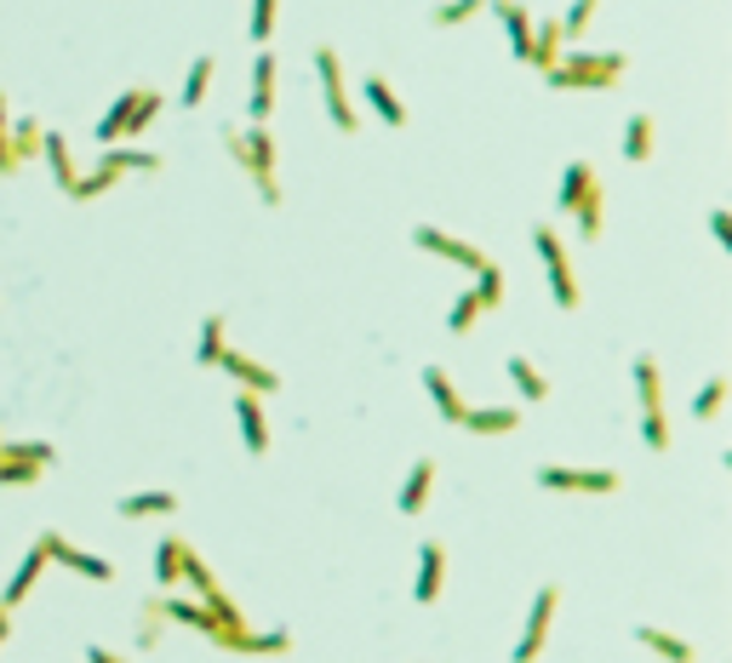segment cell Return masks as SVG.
<instances>
[{
    "instance_id": "2",
    "label": "cell",
    "mask_w": 732,
    "mask_h": 663,
    "mask_svg": "<svg viewBox=\"0 0 732 663\" xmlns=\"http://www.w3.org/2000/svg\"><path fill=\"white\" fill-rule=\"evenodd\" d=\"M629 70L624 52H573L561 57L555 70H544V86L550 92H613Z\"/></svg>"
},
{
    "instance_id": "8",
    "label": "cell",
    "mask_w": 732,
    "mask_h": 663,
    "mask_svg": "<svg viewBox=\"0 0 732 663\" xmlns=\"http://www.w3.org/2000/svg\"><path fill=\"white\" fill-rule=\"evenodd\" d=\"M538 481L544 492H595V497H607V492H624V475L618 470H573V463H538Z\"/></svg>"
},
{
    "instance_id": "34",
    "label": "cell",
    "mask_w": 732,
    "mask_h": 663,
    "mask_svg": "<svg viewBox=\"0 0 732 663\" xmlns=\"http://www.w3.org/2000/svg\"><path fill=\"white\" fill-rule=\"evenodd\" d=\"M498 18H504V41H510V52L526 63V41H532V12L521 7V0H510V7H498Z\"/></svg>"
},
{
    "instance_id": "23",
    "label": "cell",
    "mask_w": 732,
    "mask_h": 663,
    "mask_svg": "<svg viewBox=\"0 0 732 663\" xmlns=\"http://www.w3.org/2000/svg\"><path fill=\"white\" fill-rule=\"evenodd\" d=\"M618 149H624V160H629V166H647V160H652V149H658V120H652V115H629V120H624V144H618Z\"/></svg>"
},
{
    "instance_id": "41",
    "label": "cell",
    "mask_w": 732,
    "mask_h": 663,
    "mask_svg": "<svg viewBox=\"0 0 732 663\" xmlns=\"http://www.w3.org/2000/svg\"><path fill=\"white\" fill-rule=\"evenodd\" d=\"M721 401H726V378H710L704 389L692 394V418H698V423H710V418L721 412Z\"/></svg>"
},
{
    "instance_id": "27",
    "label": "cell",
    "mask_w": 732,
    "mask_h": 663,
    "mask_svg": "<svg viewBox=\"0 0 732 663\" xmlns=\"http://www.w3.org/2000/svg\"><path fill=\"white\" fill-rule=\"evenodd\" d=\"M423 389H429V401H436V412L447 418V423H463V394H458V383L441 372V367H423Z\"/></svg>"
},
{
    "instance_id": "45",
    "label": "cell",
    "mask_w": 732,
    "mask_h": 663,
    "mask_svg": "<svg viewBox=\"0 0 732 663\" xmlns=\"http://www.w3.org/2000/svg\"><path fill=\"white\" fill-rule=\"evenodd\" d=\"M595 12H602V0H573V7H567V18H561V35H584Z\"/></svg>"
},
{
    "instance_id": "30",
    "label": "cell",
    "mask_w": 732,
    "mask_h": 663,
    "mask_svg": "<svg viewBox=\"0 0 732 663\" xmlns=\"http://www.w3.org/2000/svg\"><path fill=\"white\" fill-rule=\"evenodd\" d=\"M573 218H578V241H602V229H607V189L602 183H595L589 194H584V201L573 207Z\"/></svg>"
},
{
    "instance_id": "10",
    "label": "cell",
    "mask_w": 732,
    "mask_h": 663,
    "mask_svg": "<svg viewBox=\"0 0 732 663\" xmlns=\"http://www.w3.org/2000/svg\"><path fill=\"white\" fill-rule=\"evenodd\" d=\"M412 246H418V252H436V257L458 263V270H470V275H481L487 263H492L475 241H458V235H447V229H436V223H418V229H412Z\"/></svg>"
},
{
    "instance_id": "18",
    "label": "cell",
    "mask_w": 732,
    "mask_h": 663,
    "mask_svg": "<svg viewBox=\"0 0 732 663\" xmlns=\"http://www.w3.org/2000/svg\"><path fill=\"white\" fill-rule=\"evenodd\" d=\"M463 429H470V435H481V441L515 435V429H521V407H463Z\"/></svg>"
},
{
    "instance_id": "49",
    "label": "cell",
    "mask_w": 732,
    "mask_h": 663,
    "mask_svg": "<svg viewBox=\"0 0 732 663\" xmlns=\"http://www.w3.org/2000/svg\"><path fill=\"white\" fill-rule=\"evenodd\" d=\"M7 635H12V612L0 607V646H7Z\"/></svg>"
},
{
    "instance_id": "13",
    "label": "cell",
    "mask_w": 732,
    "mask_h": 663,
    "mask_svg": "<svg viewBox=\"0 0 732 663\" xmlns=\"http://www.w3.org/2000/svg\"><path fill=\"white\" fill-rule=\"evenodd\" d=\"M229 412H236V423H241V446L252 452V457H270V418H263V401L258 394H247V389H236L229 394Z\"/></svg>"
},
{
    "instance_id": "39",
    "label": "cell",
    "mask_w": 732,
    "mask_h": 663,
    "mask_svg": "<svg viewBox=\"0 0 732 663\" xmlns=\"http://www.w3.org/2000/svg\"><path fill=\"white\" fill-rule=\"evenodd\" d=\"M475 12H487V0H441V7L429 12V23H436V29H458V23H470Z\"/></svg>"
},
{
    "instance_id": "19",
    "label": "cell",
    "mask_w": 732,
    "mask_h": 663,
    "mask_svg": "<svg viewBox=\"0 0 732 663\" xmlns=\"http://www.w3.org/2000/svg\"><path fill=\"white\" fill-rule=\"evenodd\" d=\"M223 652H241V657H281L292 652V635L286 629H241V635H229Z\"/></svg>"
},
{
    "instance_id": "7",
    "label": "cell",
    "mask_w": 732,
    "mask_h": 663,
    "mask_svg": "<svg viewBox=\"0 0 732 663\" xmlns=\"http://www.w3.org/2000/svg\"><path fill=\"white\" fill-rule=\"evenodd\" d=\"M561 612V589L555 583H538V594H532V607H526V629H521V641L510 652V663H538V652L550 646V623Z\"/></svg>"
},
{
    "instance_id": "9",
    "label": "cell",
    "mask_w": 732,
    "mask_h": 663,
    "mask_svg": "<svg viewBox=\"0 0 732 663\" xmlns=\"http://www.w3.org/2000/svg\"><path fill=\"white\" fill-rule=\"evenodd\" d=\"M166 623H178V629H195V635H201V641H212V646H223L229 641V629L201 607V601H184V594H155V601H149ZM236 635H241V629H236Z\"/></svg>"
},
{
    "instance_id": "25",
    "label": "cell",
    "mask_w": 732,
    "mask_h": 663,
    "mask_svg": "<svg viewBox=\"0 0 732 663\" xmlns=\"http://www.w3.org/2000/svg\"><path fill=\"white\" fill-rule=\"evenodd\" d=\"M41 155H46V172L57 178V189L70 194L75 178H81V166H75V155H70V138H63V131H46V138H41Z\"/></svg>"
},
{
    "instance_id": "29",
    "label": "cell",
    "mask_w": 732,
    "mask_h": 663,
    "mask_svg": "<svg viewBox=\"0 0 732 663\" xmlns=\"http://www.w3.org/2000/svg\"><path fill=\"white\" fill-rule=\"evenodd\" d=\"M636 401H641V418L647 412H663V372H658V360L652 355H636Z\"/></svg>"
},
{
    "instance_id": "40",
    "label": "cell",
    "mask_w": 732,
    "mask_h": 663,
    "mask_svg": "<svg viewBox=\"0 0 732 663\" xmlns=\"http://www.w3.org/2000/svg\"><path fill=\"white\" fill-rule=\"evenodd\" d=\"M481 315H487V309H481L475 286H470V292H458V297H452V309H447V332H470Z\"/></svg>"
},
{
    "instance_id": "50",
    "label": "cell",
    "mask_w": 732,
    "mask_h": 663,
    "mask_svg": "<svg viewBox=\"0 0 732 663\" xmlns=\"http://www.w3.org/2000/svg\"><path fill=\"white\" fill-rule=\"evenodd\" d=\"M487 7H492V12H498V7H510V0H487Z\"/></svg>"
},
{
    "instance_id": "36",
    "label": "cell",
    "mask_w": 732,
    "mask_h": 663,
    "mask_svg": "<svg viewBox=\"0 0 732 663\" xmlns=\"http://www.w3.org/2000/svg\"><path fill=\"white\" fill-rule=\"evenodd\" d=\"M223 349H229L223 315H207V320H201V344H195V360H201V367H218V360H223Z\"/></svg>"
},
{
    "instance_id": "26",
    "label": "cell",
    "mask_w": 732,
    "mask_h": 663,
    "mask_svg": "<svg viewBox=\"0 0 732 663\" xmlns=\"http://www.w3.org/2000/svg\"><path fill=\"white\" fill-rule=\"evenodd\" d=\"M595 183H602V178H595V166H589V160H567V172H561V189H555V212H573Z\"/></svg>"
},
{
    "instance_id": "32",
    "label": "cell",
    "mask_w": 732,
    "mask_h": 663,
    "mask_svg": "<svg viewBox=\"0 0 732 663\" xmlns=\"http://www.w3.org/2000/svg\"><path fill=\"white\" fill-rule=\"evenodd\" d=\"M178 567H184V538H178V533H166L160 549H155V583H160V594H172V589L184 583Z\"/></svg>"
},
{
    "instance_id": "1",
    "label": "cell",
    "mask_w": 732,
    "mask_h": 663,
    "mask_svg": "<svg viewBox=\"0 0 732 663\" xmlns=\"http://www.w3.org/2000/svg\"><path fill=\"white\" fill-rule=\"evenodd\" d=\"M218 138H223V149H229V155L241 160V172L252 178L258 201H263V207H281V178H275V160H281V149H275V131H270V126H252V131L223 126Z\"/></svg>"
},
{
    "instance_id": "31",
    "label": "cell",
    "mask_w": 732,
    "mask_h": 663,
    "mask_svg": "<svg viewBox=\"0 0 732 663\" xmlns=\"http://www.w3.org/2000/svg\"><path fill=\"white\" fill-rule=\"evenodd\" d=\"M138 92H144V86H126L115 104H109V115L92 126V131H97V144H121V138H126V120H132V109H138Z\"/></svg>"
},
{
    "instance_id": "47",
    "label": "cell",
    "mask_w": 732,
    "mask_h": 663,
    "mask_svg": "<svg viewBox=\"0 0 732 663\" xmlns=\"http://www.w3.org/2000/svg\"><path fill=\"white\" fill-rule=\"evenodd\" d=\"M86 663H132V657H121V652H109V646H86Z\"/></svg>"
},
{
    "instance_id": "24",
    "label": "cell",
    "mask_w": 732,
    "mask_h": 663,
    "mask_svg": "<svg viewBox=\"0 0 732 663\" xmlns=\"http://www.w3.org/2000/svg\"><path fill=\"white\" fill-rule=\"evenodd\" d=\"M172 509H178V492H166V486H155V492H126L121 504H115L121 520H149V515H172Z\"/></svg>"
},
{
    "instance_id": "35",
    "label": "cell",
    "mask_w": 732,
    "mask_h": 663,
    "mask_svg": "<svg viewBox=\"0 0 732 663\" xmlns=\"http://www.w3.org/2000/svg\"><path fill=\"white\" fill-rule=\"evenodd\" d=\"M212 75H218V57H212V52H201V57L189 63V75H184V109H195V104H201V97H207V86H212Z\"/></svg>"
},
{
    "instance_id": "14",
    "label": "cell",
    "mask_w": 732,
    "mask_h": 663,
    "mask_svg": "<svg viewBox=\"0 0 732 663\" xmlns=\"http://www.w3.org/2000/svg\"><path fill=\"white\" fill-rule=\"evenodd\" d=\"M441 583H447V549L436 538L418 544V572H412V601L418 607H436L441 601Z\"/></svg>"
},
{
    "instance_id": "22",
    "label": "cell",
    "mask_w": 732,
    "mask_h": 663,
    "mask_svg": "<svg viewBox=\"0 0 732 663\" xmlns=\"http://www.w3.org/2000/svg\"><path fill=\"white\" fill-rule=\"evenodd\" d=\"M504 378L515 383V394H521V401H526V407H538V401H550V378H544L538 367H532V360H526V355H504Z\"/></svg>"
},
{
    "instance_id": "42",
    "label": "cell",
    "mask_w": 732,
    "mask_h": 663,
    "mask_svg": "<svg viewBox=\"0 0 732 663\" xmlns=\"http://www.w3.org/2000/svg\"><path fill=\"white\" fill-rule=\"evenodd\" d=\"M475 297H481V309L504 304V270H498V263H487V270L475 275Z\"/></svg>"
},
{
    "instance_id": "46",
    "label": "cell",
    "mask_w": 732,
    "mask_h": 663,
    "mask_svg": "<svg viewBox=\"0 0 732 663\" xmlns=\"http://www.w3.org/2000/svg\"><path fill=\"white\" fill-rule=\"evenodd\" d=\"M7 126H12V109H7V92H0V178H12V172H18L12 144H7Z\"/></svg>"
},
{
    "instance_id": "6",
    "label": "cell",
    "mask_w": 732,
    "mask_h": 663,
    "mask_svg": "<svg viewBox=\"0 0 732 663\" xmlns=\"http://www.w3.org/2000/svg\"><path fill=\"white\" fill-rule=\"evenodd\" d=\"M315 81H321V97H326V115H332V126L344 131H360V115H355V104H349V86H344V57H338V46H315Z\"/></svg>"
},
{
    "instance_id": "43",
    "label": "cell",
    "mask_w": 732,
    "mask_h": 663,
    "mask_svg": "<svg viewBox=\"0 0 732 663\" xmlns=\"http://www.w3.org/2000/svg\"><path fill=\"white\" fill-rule=\"evenodd\" d=\"M275 7H281V0H252V29H247V35L258 46H270V35H275Z\"/></svg>"
},
{
    "instance_id": "4",
    "label": "cell",
    "mask_w": 732,
    "mask_h": 663,
    "mask_svg": "<svg viewBox=\"0 0 732 663\" xmlns=\"http://www.w3.org/2000/svg\"><path fill=\"white\" fill-rule=\"evenodd\" d=\"M532 252H538L544 263V275H550V297H555V309H578V275H573V257H567V241L555 235V223L538 218L532 223Z\"/></svg>"
},
{
    "instance_id": "28",
    "label": "cell",
    "mask_w": 732,
    "mask_h": 663,
    "mask_svg": "<svg viewBox=\"0 0 732 663\" xmlns=\"http://www.w3.org/2000/svg\"><path fill=\"white\" fill-rule=\"evenodd\" d=\"M429 486H436V457H412V470H407V486H401V515H418L429 504Z\"/></svg>"
},
{
    "instance_id": "20",
    "label": "cell",
    "mask_w": 732,
    "mask_h": 663,
    "mask_svg": "<svg viewBox=\"0 0 732 663\" xmlns=\"http://www.w3.org/2000/svg\"><path fill=\"white\" fill-rule=\"evenodd\" d=\"M629 635H636V646L658 652L663 663H692V657H698V652H692V641L670 635V629H658V623H636V629H629Z\"/></svg>"
},
{
    "instance_id": "37",
    "label": "cell",
    "mask_w": 732,
    "mask_h": 663,
    "mask_svg": "<svg viewBox=\"0 0 732 663\" xmlns=\"http://www.w3.org/2000/svg\"><path fill=\"white\" fill-rule=\"evenodd\" d=\"M41 481V463L29 457H0V492H29Z\"/></svg>"
},
{
    "instance_id": "44",
    "label": "cell",
    "mask_w": 732,
    "mask_h": 663,
    "mask_svg": "<svg viewBox=\"0 0 732 663\" xmlns=\"http://www.w3.org/2000/svg\"><path fill=\"white\" fill-rule=\"evenodd\" d=\"M641 441H647V452H670V418H663V412H647V418H641Z\"/></svg>"
},
{
    "instance_id": "3",
    "label": "cell",
    "mask_w": 732,
    "mask_h": 663,
    "mask_svg": "<svg viewBox=\"0 0 732 663\" xmlns=\"http://www.w3.org/2000/svg\"><path fill=\"white\" fill-rule=\"evenodd\" d=\"M160 155L155 149H138V144H109L104 149V160L92 166V172H81L75 178V189H70V201H97V194H109L126 172H160Z\"/></svg>"
},
{
    "instance_id": "11",
    "label": "cell",
    "mask_w": 732,
    "mask_h": 663,
    "mask_svg": "<svg viewBox=\"0 0 732 663\" xmlns=\"http://www.w3.org/2000/svg\"><path fill=\"white\" fill-rule=\"evenodd\" d=\"M41 549H46V560H57V567H70V572H81V578H92V583H115V560L75 549L70 538L57 533V526H46V533H41Z\"/></svg>"
},
{
    "instance_id": "16",
    "label": "cell",
    "mask_w": 732,
    "mask_h": 663,
    "mask_svg": "<svg viewBox=\"0 0 732 663\" xmlns=\"http://www.w3.org/2000/svg\"><path fill=\"white\" fill-rule=\"evenodd\" d=\"M275 75H281L275 52L258 46V63H252V126H270V115H275Z\"/></svg>"
},
{
    "instance_id": "21",
    "label": "cell",
    "mask_w": 732,
    "mask_h": 663,
    "mask_svg": "<svg viewBox=\"0 0 732 663\" xmlns=\"http://www.w3.org/2000/svg\"><path fill=\"white\" fill-rule=\"evenodd\" d=\"M561 41H567V35H561V18H544V23H532V41H526V63H532V70H555V63H561Z\"/></svg>"
},
{
    "instance_id": "48",
    "label": "cell",
    "mask_w": 732,
    "mask_h": 663,
    "mask_svg": "<svg viewBox=\"0 0 732 663\" xmlns=\"http://www.w3.org/2000/svg\"><path fill=\"white\" fill-rule=\"evenodd\" d=\"M710 235H715V241H721V246H726V212H721V207H715V212H710Z\"/></svg>"
},
{
    "instance_id": "5",
    "label": "cell",
    "mask_w": 732,
    "mask_h": 663,
    "mask_svg": "<svg viewBox=\"0 0 732 663\" xmlns=\"http://www.w3.org/2000/svg\"><path fill=\"white\" fill-rule=\"evenodd\" d=\"M178 578L195 589V601H201V607H207V612H212V618L229 629V635H236V629H247V612H241L236 601H229V589L212 578V567H207V560L195 555L189 544H184V567H178Z\"/></svg>"
},
{
    "instance_id": "38",
    "label": "cell",
    "mask_w": 732,
    "mask_h": 663,
    "mask_svg": "<svg viewBox=\"0 0 732 663\" xmlns=\"http://www.w3.org/2000/svg\"><path fill=\"white\" fill-rule=\"evenodd\" d=\"M0 457H29V463H41V470H52L57 446L52 441H7V435H0Z\"/></svg>"
},
{
    "instance_id": "15",
    "label": "cell",
    "mask_w": 732,
    "mask_h": 663,
    "mask_svg": "<svg viewBox=\"0 0 732 663\" xmlns=\"http://www.w3.org/2000/svg\"><path fill=\"white\" fill-rule=\"evenodd\" d=\"M360 97H366V109H373L389 131H401V126H407V104L395 97V86H389L378 70H366V75H360Z\"/></svg>"
},
{
    "instance_id": "33",
    "label": "cell",
    "mask_w": 732,
    "mask_h": 663,
    "mask_svg": "<svg viewBox=\"0 0 732 663\" xmlns=\"http://www.w3.org/2000/svg\"><path fill=\"white\" fill-rule=\"evenodd\" d=\"M41 138H46V126H41L35 115H23V120L7 126V144H12V160H18V166L41 155Z\"/></svg>"
},
{
    "instance_id": "12",
    "label": "cell",
    "mask_w": 732,
    "mask_h": 663,
    "mask_svg": "<svg viewBox=\"0 0 732 663\" xmlns=\"http://www.w3.org/2000/svg\"><path fill=\"white\" fill-rule=\"evenodd\" d=\"M218 372H229V378H236V389H247V394H281V372L263 367V360L247 355V349H223Z\"/></svg>"
},
{
    "instance_id": "17",
    "label": "cell",
    "mask_w": 732,
    "mask_h": 663,
    "mask_svg": "<svg viewBox=\"0 0 732 663\" xmlns=\"http://www.w3.org/2000/svg\"><path fill=\"white\" fill-rule=\"evenodd\" d=\"M41 572H46V549H41V538H35V544H29V555L18 560V572L7 578V589H0V607H7V612L23 607V601H29V589L41 583Z\"/></svg>"
}]
</instances>
